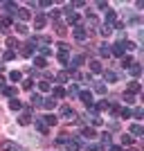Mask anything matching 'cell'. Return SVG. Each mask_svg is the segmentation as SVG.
<instances>
[{
    "instance_id": "obj_23",
    "label": "cell",
    "mask_w": 144,
    "mask_h": 151,
    "mask_svg": "<svg viewBox=\"0 0 144 151\" xmlns=\"http://www.w3.org/2000/svg\"><path fill=\"white\" fill-rule=\"evenodd\" d=\"M36 129H38L41 133H47V124L43 122V117H36Z\"/></svg>"
},
{
    "instance_id": "obj_50",
    "label": "cell",
    "mask_w": 144,
    "mask_h": 151,
    "mask_svg": "<svg viewBox=\"0 0 144 151\" xmlns=\"http://www.w3.org/2000/svg\"><path fill=\"white\" fill-rule=\"evenodd\" d=\"M32 83H34L32 79H25V81H23V88H25V90H32Z\"/></svg>"
},
{
    "instance_id": "obj_13",
    "label": "cell",
    "mask_w": 144,
    "mask_h": 151,
    "mask_svg": "<svg viewBox=\"0 0 144 151\" xmlns=\"http://www.w3.org/2000/svg\"><path fill=\"white\" fill-rule=\"evenodd\" d=\"M54 29H57V34H59V36H65V34H68V27L63 25L61 20H57V23H54Z\"/></svg>"
},
{
    "instance_id": "obj_8",
    "label": "cell",
    "mask_w": 144,
    "mask_h": 151,
    "mask_svg": "<svg viewBox=\"0 0 144 151\" xmlns=\"http://www.w3.org/2000/svg\"><path fill=\"white\" fill-rule=\"evenodd\" d=\"M113 23H117V14L108 7V12H106V23H104V25H110V27H113Z\"/></svg>"
},
{
    "instance_id": "obj_6",
    "label": "cell",
    "mask_w": 144,
    "mask_h": 151,
    "mask_svg": "<svg viewBox=\"0 0 144 151\" xmlns=\"http://www.w3.org/2000/svg\"><path fill=\"white\" fill-rule=\"evenodd\" d=\"M61 115H63V120L77 122V113H75V111H72L70 106H61Z\"/></svg>"
},
{
    "instance_id": "obj_25",
    "label": "cell",
    "mask_w": 144,
    "mask_h": 151,
    "mask_svg": "<svg viewBox=\"0 0 144 151\" xmlns=\"http://www.w3.org/2000/svg\"><path fill=\"white\" fill-rule=\"evenodd\" d=\"M50 88H52V86H50V81H47V79H43V81H38V90H41V93H47Z\"/></svg>"
},
{
    "instance_id": "obj_15",
    "label": "cell",
    "mask_w": 144,
    "mask_h": 151,
    "mask_svg": "<svg viewBox=\"0 0 144 151\" xmlns=\"http://www.w3.org/2000/svg\"><path fill=\"white\" fill-rule=\"evenodd\" d=\"M128 72H131V75L135 77V79H138V77L142 75V65H140V63H133L131 68H128Z\"/></svg>"
},
{
    "instance_id": "obj_17",
    "label": "cell",
    "mask_w": 144,
    "mask_h": 151,
    "mask_svg": "<svg viewBox=\"0 0 144 151\" xmlns=\"http://www.w3.org/2000/svg\"><path fill=\"white\" fill-rule=\"evenodd\" d=\"M16 16H18L20 20H27V18H29V9H25V7H18V12H16Z\"/></svg>"
},
{
    "instance_id": "obj_10",
    "label": "cell",
    "mask_w": 144,
    "mask_h": 151,
    "mask_svg": "<svg viewBox=\"0 0 144 151\" xmlns=\"http://www.w3.org/2000/svg\"><path fill=\"white\" fill-rule=\"evenodd\" d=\"M9 108H11V111H23V101H20L18 97H11V99H9Z\"/></svg>"
},
{
    "instance_id": "obj_47",
    "label": "cell",
    "mask_w": 144,
    "mask_h": 151,
    "mask_svg": "<svg viewBox=\"0 0 144 151\" xmlns=\"http://www.w3.org/2000/svg\"><path fill=\"white\" fill-rule=\"evenodd\" d=\"M14 57H16V52H14V50H7L5 52V61H11Z\"/></svg>"
},
{
    "instance_id": "obj_41",
    "label": "cell",
    "mask_w": 144,
    "mask_h": 151,
    "mask_svg": "<svg viewBox=\"0 0 144 151\" xmlns=\"http://www.w3.org/2000/svg\"><path fill=\"white\" fill-rule=\"evenodd\" d=\"M124 47H126V52H133L135 47H138V45L133 43V41H124Z\"/></svg>"
},
{
    "instance_id": "obj_55",
    "label": "cell",
    "mask_w": 144,
    "mask_h": 151,
    "mask_svg": "<svg viewBox=\"0 0 144 151\" xmlns=\"http://www.w3.org/2000/svg\"><path fill=\"white\" fill-rule=\"evenodd\" d=\"M128 151H135V149H128Z\"/></svg>"
},
{
    "instance_id": "obj_20",
    "label": "cell",
    "mask_w": 144,
    "mask_h": 151,
    "mask_svg": "<svg viewBox=\"0 0 144 151\" xmlns=\"http://www.w3.org/2000/svg\"><path fill=\"white\" fill-rule=\"evenodd\" d=\"M65 147H68V151H79L81 149V142H79V140H70Z\"/></svg>"
},
{
    "instance_id": "obj_22",
    "label": "cell",
    "mask_w": 144,
    "mask_h": 151,
    "mask_svg": "<svg viewBox=\"0 0 144 151\" xmlns=\"http://www.w3.org/2000/svg\"><path fill=\"white\" fill-rule=\"evenodd\" d=\"M104 79L110 81V83H115V81H117V75H115L113 70H106V72H104Z\"/></svg>"
},
{
    "instance_id": "obj_11",
    "label": "cell",
    "mask_w": 144,
    "mask_h": 151,
    "mask_svg": "<svg viewBox=\"0 0 144 151\" xmlns=\"http://www.w3.org/2000/svg\"><path fill=\"white\" fill-rule=\"evenodd\" d=\"M43 27H45V16L38 14L36 18H34V29H43Z\"/></svg>"
},
{
    "instance_id": "obj_32",
    "label": "cell",
    "mask_w": 144,
    "mask_h": 151,
    "mask_svg": "<svg viewBox=\"0 0 144 151\" xmlns=\"http://www.w3.org/2000/svg\"><path fill=\"white\" fill-rule=\"evenodd\" d=\"M2 93H5L7 97H14V95H16V88H14V86H5V88H2Z\"/></svg>"
},
{
    "instance_id": "obj_54",
    "label": "cell",
    "mask_w": 144,
    "mask_h": 151,
    "mask_svg": "<svg viewBox=\"0 0 144 151\" xmlns=\"http://www.w3.org/2000/svg\"><path fill=\"white\" fill-rule=\"evenodd\" d=\"M110 151H122V147H110Z\"/></svg>"
},
{
    "instance_id": "obj_31",
    "label": "cell",
    "mask_w": 144,
    "mask_h": 151,
    "mask_svg": "<svg viewBox=\"0 0 144 151\" xmlns=\"http://www.w3.org/2000/svg\"><path fill=\"white\" fill-rule=\"evenodd\" d=\"M54 79H57V83H65V81H68V72H59Z\"/></svg>"
},
{
    "instance_id": "obj_46",
    "label": "cell",
    "mask_w": 144,
    "mask_h": 151,
    "mask_svg": "<svg viewBox=\"0 0 144 151\" xmlns=\"http://www.w3.org/2000/svg\"><path fill=\"white\" fill-rule=\"evenodd\" d=\"M122 145H133V138H131V135H122Z\"/></svg>"
},
{
    "instance_id": "obj_34",
    "label": "cell",
    "mask_w": 144,
    "mask_h": 151,
    "mask_svg": "<svg viewBox=\"0 0 144 151\" xmlns=\"http://www.w3.org/2000/svg\"><path fill=\"white\" fill-rule=\"evenodd\" d=\"M88 25H90V27H97V16L90 14V12H88Z\"/></svg>"
},
{
    "instance_id": "obj_48",
    "label": "cell",
    "mask_w": 144,
    "mask_h": 151,
    "mask_svg": "<svg viewBox=\"0 0 144 151\" xmlns=\"http://www.w3.org/2000/svg\"><path fill=\"white\" fill-rule=\"evenodd\" d=\"M95 90H97L99 95H104V93H106V86H104V83H97V86H95Z\"/></svg>"
},
{
    "instance_id": "obj_1",
    "label": "cell",
    "mask_w": 144,
    "mask_h": 151,
    "mask_svg": "<svg viewBox=\"0 0 144 151\" xmlns=\"http://www.w3.org/2000/svg\"><path fill=\"white\" fill-rule=\"evenodd\" d=\"M83 61H86V59H83L81 54H75V57H72V59L68 61V65H65V68H68L70 72H75L77 68H81V65H83Z\"/></svg>"
},
{
    "instance_id": "obj_29",
    "label": "cell",
    "mask_w": 144,
    "mask_h": 151,
    "mask_svg": "<svg viewBox=\"0 0 144 151\" xmlns=\"http://www.w3.org/2000/svg\"><path fill=\"white\" fill-rule=\"evenodd\" d=\"M59 61H61L63 65H68V61H70V54H68V52H59Z\"/></svg>"
},
{
    "instance_id": "obj_51",
    "label": "cell",
    "mask_w": 144,
    "mask_h": 151,
    "mask_svg": "<svg viewBox=\"0 0 144 151\" xmlns=\"http://www.w3.org/2000/svg\"><path fill=\"white\" fill-rule=\"evenodd\" d=\"M59 50H61V52H68L70 47H68V43H59Z\"/></svg>"
},
{
    "instance_id": "obj_35",
    "label": "cell",
    "mask_w": 144,
    "mask_h": 151,
    "mask_svg": "<svg viewBox=\"0 0 144 151\" xmlns=\"http://www.w3.org/2000/svg\"><path fill=\"white\" fill-rule=\"evenodd\" d=\"M50 54H52V47H50V45H43V47H41V57H50Z\"/></svg>"
},
{
    "instance_id": "obj_30",
    "label": "cell",
    "mask_w": 144,
    "mask_h": 151,
    "mask_svg": "<svg viewBox=\"0 0 144 151\" xmlns=\"http://www.w3.org/2000/svg\"><path fill=\"white\" fill-rule=\"evenodd\" d=\"M43 122H45L47 126H54V124H57V117H54V115H45Z\"/></svg>"
},
{
    "instance_id": "obj_19",
    "label": "cell",
    "mask_w": 144,
    "mask_h": 151,
    "mask_svg": "<svg viewBox=\"0 0 144 151\" xmlns=\"http://www.w3.org/2000/svg\"><path fill=\"white\" fill-rule=\"evenodd\" d=\"M57 106V99L54 97H47V99H43V108H47V111H52V108Z\"/></svg>"
},
{
    "instance_id": "obj_5",
    "label": "cell",
    "mask_w": 144,
    "mask_h": 151,
    "mask_svg": "<svg viewBox=\"0 0 144 151\" xmlns=\"http://www.w3.org/2000/svg\"><path fill=\"white\" fill-rule=\"evenodd\" d=\"M110 54H115V57H124L126 54V47H124V41H119V43L110 45Z\"/></svg>"
},
{
    "instance_id": "obj_33",
    "label": "cell",
    "mask_w": 144,
    "mask_h": 151,
    "mask_svg": "<svg viewBox=\"0 0 144 151\" xmlns=\"http://www.w3.org/2000/svg\"><path fill=\"white\" fill-rule=\"evenodd\" d=\"M117 115H122L124 120H128V117H131L133 113H131V108H119V113H117Z\"/></svg>"
},
{
    "instance_id": "obj_56",
    "label": "cell",
    "mask_w": 144,
    "mask_h": 151,
    "mask_svg": "<svg viewBox=\"0 0 144 151\" xmlns=\"http://www.w3.org/2000/svg\"><path fill=\"white\" fill-rule=\"evenodd\" d=\"M0 68H2V65H0Z\"/></svg>"
},
{
    "instance_id": "obj_18",
    "label": "cell",
    "mask_w": 144,
    "mask_h": 151,
    "mask_svg": "<svg viewBox=\"0 0 144 151\" xmlns=\"http://www.w3.org/2000/svg\"><path fill=\"white\" fill-rule=\"evenodd\" d=\"M0 7H2V9H7V14H16V12H18V7L14 5V2H2Z\"/></svg>"
},
{
    "instance_id": "obj_49",
    "label": "cell",
    "mask_w": 144,
    "mask_h": 151,
    "mask_svg": "<svg viewBox=\"0 0 144 151\" xmlns=\"http://www.w3.org/2000/svg\"><path fill=\"white\" fill-rule=\"evenodd\" d=\"M59 14H61V12H59V9H54V12H50L47 16H50L52 20H59Z\"/></svg>"
},
{
    "instance_id": "obj_37",
    "label": "cell",
    "mask_w": 144,
    "mask_h": 151,
    "mask_svg": "<svg viewBox=\"0 0 144 151\" xmlns=\"http://www.w3.org/2000/svg\"><path fill=\"white\" fill-rule=\"evenodd\" d=\"M34 65H36V68H45L47 63H45V59H43V57H36V59H34Z\"/></svg>"
},
{
    "instance_id": "obj_39",
    "label": "cell",
    "mask_w": 144,
    "mask_h": 151,
    "mask_svg": "<svg viewBox=\"0 0 144 151\" xmlns=\"http://www.w3.org/2000/svg\"><path fill=\"white\" fill-rule=\"evenodd\" d=\"M90 70H92V72H101V63L99 61H90Z\"/></svg>"
},
{
    "instance_id": "obj_40",
    "label": "cell",
    "mask_w": 144,
    "mask_h": 151,
    "mask_svg": "<svg viewBox=\"0 0 144 151\" xmlns=\"http://www.w3.org/2000/svg\"><path fill=\"white\" fill-rule=\"evenodd\" d=\"M61 97H65V90H63V88H54V99H61Z\"/></svg>"
},
{
    "instance_id": "obj_4",
    "label": "cell",
    "mask_w": 144,
    "mask_h": 151,
    "mask_svg": "<svg viewBox=\"0 0 144 151\" xmlns=\"http://www.w3.org/2000/svg\"><path fill=\"white\" fill-rule=\"evenodd\" d=\"M32 120H34V117H32V111H23V113L18 115V124L20 126H29Z\"/></svg>"
},
{
    "instance_id": "obj_16",
    "label": "cell",
    "mask_w": 144,
    "mask_h": 151,
    "mask_svg": "<svg viewBox=\"0 0 144 151\" xmlns=\"http://www.w3.org/2000/svg\"><path fill=\"white\" fill-rule=\"evenodd\" d=\"M81 135H83V138H90V140H92V138H97V133H95V129H92V126H86V129L81 131Z\"/></svg>"
},
{
    "instance_id": "obj_27",
    "label": "cell",
    "mask_w": 144,
    "mask_h": 151,
    "mask_svg": "<svg viewBox=\"0 0 144 151\" xmlns=\"http://www.w3.org/2000/svg\"><path fill=\"white\" fill-rule=\"evenodd\" d=\"M99 34H101V36H110V34H113V27H110V25L99 27Z\"/></svg>"
},
{
    "instance_id": "obj_2",
    "label": "cell",
    "mask_w": 144,
    "mask_h": 151,
    "mask_svg": "<svg viewBox=\"0 0 144 151\" xmlns=\"http://www.w3.org/2000/svg\"><path fill=\"white\" fill-rule=\"evenodd\" d=\"M0 151H25L20 145H16V142H11V140H2L0 142Z\"/></svg>"
},
{
    "instance_id": "obj_53",
    "label": "cell",
    "mask_w": 144,
    "mask_h": 151,
    "mask_svg": "<svg viewBox=\"0 0 144 151\" xmlns=\"http://www.w3.org/2000/svg\"><path fill=\"white\" fill-rule=\"evenodd\" d=\"M5 83H7V81L2 79V77H0V88H5Z\"/></svg>"
},
{
    "instance_id": "obj_43",
    "label": "cell",
    "mask_w": 144,
    "mask_h": 151,
    "mask_svg": "<svg viewBox=\"0 0 144 151\" xmlns=\"http://www.w3.org/2000/svg\"><path fill=\"white\" fill-rule=\"evenodd\" d=\"M124 101H126V106H128V104H135V97L128 95V93H124Z\"/></svg>"
},
{
    "instance_id": "obj_3",
    "label": "cell",
    "mask_w": 144,
    "mask_h": 151,
    "mask_svg": "<svg viewBox=\"0 0 144 151\" xmlns=\"http://www.w3.org/2000/svg\"><path fill=\"white\" fill-rule=\"evenodd\" d=\"M72 36H75L77 41H86V38H88V32H86V27H81V25H75V29H72Z\"/></svg>"
},
{
    "instance_id": "obj_42",
    "label": "cell",
    "mask_w": 144,
    "mask_h": 151,
    "mask_svg": "<svg viewBox=\"0 0 144 151\" xmlns=\"http://www.w3.org/2000/svg\"><path fill=\"white\" fill-rule=\"evenodd\" d=\"M101 142L110 147V142H113V138H110V133H104V135H101Z\"/></svg>"
},
{
    "instance_id": "obj_9",
    "label": "cell",
    "mask_w": 144,
    "mask_h": 151,
    "mask_svg": "<svg viewBox=\"0 0 144 151\" xmlns=\"http://www.w3.org/2000/svg\"><path fill=\"white\" fill-rule=\"evenodd\" d=\"M32 106H34V108H41V106H43V95H41V93H34V95H32Z\"/></svg>"
},
{
    "instance_id": "obj_38",
    "label": "cell",
    "mask_w": 144,
    "mask_h": 151,
    "mask_svg": "<svg viewBox=\"0 0 144 151\" xmlns=\"http://www.w3.org/2000/svg\"><path fill=\"white\" fill-rule=\"evenodd\" d=\"M68 142H70V135H65V133H63L61 138L57 140V145H59V147H63V145H68Z\"/></svg>"
},
{
    "instance_id": "obj_12",
    "label": "cell",
    "mask_w": 144,
    "mask_h": 151,
    "mask_svg": "<svg viewBox=\"0 0 144 151\" xmlns=\"http://www.w3.org/2000/svg\"><path fill=\"white\" fill-rule=\"evenodd\" d=\"M20 54H23V57H32V54H34V45H32V43H25L23 47H20Z\"/></svg>"
},
{
    "instance_id": "obj_21",
    "label": "cell",
    "mask_w": 144,
    "mask_h": 151,
    "mask_svg": "<svg viewBox=\"0 0 144 151\" xmlns=\"http://www.w3.org/2000/svg\"><path fill=\"white\" fill-rule=\"evenodd\" d=\"M133 63H135V61H133V57H128V54H124V57H122V68H126V70H128V68L133 65Z\"/></svg>"
},
{
    "instance_id": "obj_28",
    "label": "cell",
    "mask_w": 144,
    "mask_h": 151,
    "mask_svg": "<svg viewBox=\"0 0 144 151\" xmlns=\"http://www.w3.org/2000/svg\"><path fill=\"white\" fill-rule=\"evenodd\" d=\"M131 133H133V135H144V129L140 124H133L131 126Z\"/></svg>"
},
{
    "instance_id": "obj_45",
    "label": "cell",
    "mask_w": 144,
    "mask_h": 151,
    "mask_svg": "<svg viewBox=\"0 0 144 151\" xmlns=\"http://www.w3.org/2000/svg\"><path fill=\"white\" fill-rule=\"evenodd\" d=\"M16 45H18V41H16L14 36H9V38H7V47H16Z\"/></svg>"
},
{
    "instance_id": "obj_7",
    "label": "cell",
    "mask_w": 144,
    "mask_h": 151,
    "mask_svg": "<svg viewBox=\"0 0 144 151\" xmlns=\"http://www.w3.org/2000/svg\"><path fill=\"white\" fill-rule=\"evenodd\" d=\"M79 99H81V101L86 104L88 108H92V106H95V101H92V95L88 93V90H81V93H79Z\"/></svg>"
},
{
    "instance_id": "obj_14",
    "label": "cell",
    "mask_w": 144,
    "mask_h": 151,
    "mask_svg": "<svg viewBox=\"0 0 144 151\" xmlns=\"http://www.w3.org/2000/svg\"><path fill=\"white\" fill-rule=\"evenodd\" d=\"M140 90H142L140 81H131V83H128V95H138Z\"/></svg>"
},
{
    "instance_id": "obj_44",
    "label": "cell",
    "mask_w": 144,
    "mask_h": 151,
    "mask_svg": "<svg viewBox=\"0 0 144 151\" xmlns=\"http://www.w3.org/2000/svg\"><path fill=\"white\" fill-rule=\"evenodd\" d=\"M16 32H18V34H27L29 29H27V27L23 25V23H18V25H16Z\"/></svg>"
},
{
    "instance_id": "obj_24",
    "label": "cell",
    "mask_w": 144,
    "mask_h": 151,
    "mask_svg": "<svg viewBox=\"0 0 144 151\" xmlns=\"http://www.w3.org/2000/svg\"><path fill=\"white\" fill-rule=\"evenodd\" d=\"M99 54H101V57H110V45H108V43L99 45Z\"/></svg>"
},
{
    "instance_id": "obj_26",
    "label": "cell",
    "mask_w": 144,
    "mask_h": 151,
    "mask_svg": "<svg viewBox=\"0 0 144 151\" xmlns=\"http://www.w3.org/2000/svg\"><path fill=\"white\" fill-rule=\"evenodd\" d=\"M20 79H23V75H20L18 70H14V72H9V81H14V83H16V81H20Z\"/></svg>"
},
{
    "instance_id": "obj_52",
    "label": "cell",
    "mask_w": 144,
    "mask_h": 151,
    "mask_svg": "<svg viewBox=\"0 0 144 151\" xmlns=\"http://www.w3.org/2000/svg\"><path fill=\"white\" fill-rule=\"evenodd\" d=\"M88 151H101V147H97V145H88Z\"/></svg>"
},
{
    "instance_id": "obj_36",
    "label": "cell",
    "mask_w": 144,
    "mask_h": 151,
    "mask_svg": "<svg viewBox=\"0 0 144 151\" xmlns=\"http://www.w3.org/2000/svg\"><path fill=\"white\" fill-rule=\"evenodd\" d=\"M79 93H81V90L77 88L75 83H72V86H70V90H68V95H70V97H79Z\"/></svg>"
}]
</instances>
